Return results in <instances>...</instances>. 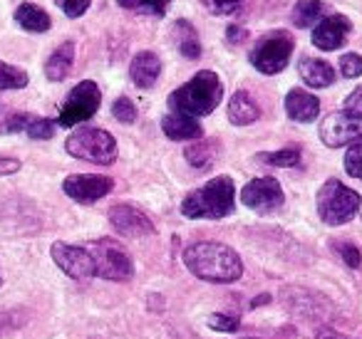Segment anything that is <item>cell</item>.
Returning <instances> with one entry per match:
<instances>
[{
    "label": "cell",
    "mask_w": 362,
    "mask_h": 339,
    "mask_svg": "<svg viewBox=\"0 0 362 339\" xmlns=\"http://www.w3.org/2000/svg\"><path fill=\"white\" fill-rule=\"evenodd\" d=\"M181 260L199 280L206 282H236L243 275V263L233 248L216 240H199L184 248Z\"/></svg>",
    "instance_id": "1"
},
{
    "label": "cell",
    "mask_w": 362,
    "mask_h": 339,
    "mask_svg": "<svg viewBox=\"0 0 362 339\" xmlns=\"http://www.w3.org/2000/svg\"><path fill=\"white\" fill-rule=\"evenodd\" d=\"M223 85L216 72L202 70L179 90L171 92L169 107L171 112H184L189 117H206L221 105Z\"/></svg>",
    "instance_id": "2"
},
{
    "label": "cell",
    "mask_w": 362,
    "mask_h": 339,
    "mask_svg": "<svg viewBox=\"0 0 362 339\" xmlns=\"http://www.w3.org/2000/svg\"><path fill=\"white\" fill-rule=\"evenodd\" d=\"M236 206V186L228 176H216L206 186L192 191L181 203V213L187 218H226Z\"/></svg>",
    "instance_id": "3"
},
{
    "label": "cell",
    "mask_w": 362,
    "mask_h": 339,
    "mask_svg": "<svg viewBox=\"0 0 362 339\" xmlns=\"http://www.w3.org/2000/svg\"><path fill=\"white\" fill-rule=\"evenodd\" d=\"M360 194L347 189L342 181L330 179L317 191V215L325 225H342L352 220L360 210Z\"/></svg>",
    "instance_id": "4"
},
{
    "label": "cell",
    "mask_w": 362,
    "mask_h": 339,
    "mask_svg": "<svg viewBox=\"0 0 362 339\" xmlns=\"http://www.w3.org/2000/svg\"><path fill=\"white\" fill-rule=\"evenodd\" d=\"M65 149L75 159L100 166H110L117 159V139L110 131L95 129V126H82V129L72 131L65 141Z\"/></svg>",
    "instance_id": "5"
},
{
    "label": "cell",
    "mask_w": 362,
    "mask_h": 339,
    "mask_svg": "<svg viewBox=\"0 0 362 339\" xmlns=\"http://www.w3.org/2000/svg\"><path fill=\"white\" fill-rule=\"evenodd\" d=\"M87 250L95 260V278L110 280V282H127L134 278V263L122 243L102 238L87 245Z\"/></svg>",
    "instance_id": "6"
},
{
    "label": "cell",
    "mask_w": 362,
    "mask_h": 339,
    "mask_svg": "<svg viewBox=\"0 0 362 339\" xmlns=\"http://www.w3.org/2000/svg\"><path fill=\"white\" fill-rule=\"evenodd\" d=\"M293 35L286 30H273L266 32L261 40L253 45L251 50V65L256 67L261 75H278L286 70L288 60L293 55Z\"/></svg>",
    "instance_id": "7"
},
{
    "label": "cell",
    "mask_w": 362,
    "mask_h": 339,
    "mask_svg": "<svg viewBox=\"0 0 362 339\" xmlns=\"http://www.w3.org/2000/svg\"><path fill=\"white\" fill-rule=\"evenodd\" d=\"M102 102V92L97 87V82L85 80L77 87H72V92L67 95L65 105L60 109V117H57V124L60 126H77L82 121L92 119L95 112L100 109Z\"/></svg>",
    "instance_id": "8"
},
{
    "label": "cell",
    "mask_w": 362,
    "mask_h": 339,
    "mask_svg": "<svg viewBox=\"0 0 362 339\" xmlns=\"http://www.w3.org/2000/svg\"><path fill=\"white\" fill-rule=\"evenodd\" d=\"M241 201L246 208L256 210V213H276L278 208H283L286 203V194H283V186L278 184L271 176H261V179H253L243 186Z\"/></svg>",
    "instance_id": "9"
},
{
    "label": "cell",
    "mask_w": 362,
    "mask_h": 339,
    "mask_svg": "<svg viewBox=\"0 0 362 339\" xmlns=\"http://www.w3.org/2000/svg\"><path fill=\"white\" fill-rule=\"evenodd\" d=\"M50 255L55 265L72 280H92L95 278V260H92L87 245H70V243H52Z\"/></svg>",
    "instance_id": "10"
},
{
    "label": "cell",
    "mask_w": 362,
    "mask_h": 339,
    "mask_svg": "<svg viewBox=\"0 0 362 339\" xmlns=\"http://www.w3.org/2000/svg\"><path fill=\"white\" fill-rule=\"evenodd\" d=\"M320 139L330 149H340L345 144H360L362 141V119L350 117L345 112H332L322 119Z\"/></svg>",
    "instance_id": "11"
},
{
    "label": "cell",
    "mask_w": 362,
    "mask_h": 339,
    "mask_svg": "<svg viewBox=\"0 0 362 339\" xmlns=\"http://www.w3.org/2000/svg\"><path fill=\"white\" fill-rule=\"evenodd\" d=\"M283 302L288 304L293 314L298 317L313 319V322H322L332 314L330 309V299L322 297V295L313 292V290H303V287H283L281 292Z\"/></svg>",
    "instance_id": "12"
},
{
    "label": "cell",
    "mask_w": 362,
    "mask_h": 339,
    "mask_svg": "<svg viewBox=\"0 0 362 339\" xmlns=\"http://www.w3.org/2000/svg\"><path fill=\"white\" fill-rule=\"evenodd\" d=\"M112 189H115V181L100 174H72L62 181V191L77 203H95L105 198Z\"/></svg>",
    "instance_id": "13"
},
{
    "label": "cell",
    "mask_w": 362,
    "mask_h": 339,
    "mask_svg": "<svg viewBox=\"0 0 362 339\" xmlns=\"http://www.w3.org/2000/svg\"><path fill=\"white\" fill-rule=\"evenodd\" d=\"M110 223L124 238H144V235H154L156 228L151 223V218L146 213H141L139 208L129 203H119L110 208Z\"/></svg>",
    "instance_id": "14"
},
{
    "label": "cell",
    "mask_w": 362,
    "mask_h": 339,
    "mask_svg": "<svg viewBox=\"0 0 362 339\" xmlns=\"http://www.w3.org/2000/svg\"><path fill=\"white\" fill-rule=\"evenodd\" d=\"M350 30H352V25L345 16H327V18H322L315 25V30H313V45L325 52L337 50V47L345 42Z\"/></svg>",
    "instance_id": "15"
},
{
    "label": "cell",
    "mask_w": 362,
    "mask_h": 339,
    "mask_svg": "<svg viewBox=\"0 0 362 339\" xmlns=\"http://www.w3.org/2000/svg\"><path fill=\"white\" fill-rule=\"evenodd\" d=\"M286 112L293 121L298 124H308V121H315L317 114H320V102L317 97H313L310 92L305 90H291L286 95Z\"/></svg>",
    "instance_id": "16"
},
{
    "label": "cell",
    "mask_w": 362,
    "mask_h": 339,
    "mask_svg": "<svg viewBox=\"0 0 362 339\" xmlns=\"http://www.w3.org/2000/svg\"><path fill=\"white\" fill-rule=\"evenodd\" d=\"M161 75V60L154 55V52L144 50V52H136L134 60L129 65V77L139 90H149V87L156 85Z\"/></svg>",
    "instance_id": "17"
},
{
    "label": "cell",
    "mask_w": 362,
    "mask_h": 339,
    "mask_svg": "<svg viewBox=\"0 0 362 339\" xmlns=\"http://www.w3.org/2000/svg\"><path fill=\"white\" fill-rule=\"evenodd\" d=\"M161 129L174 141H192L204 134L197 117H189V114H184V112H169V114L161 119Z\"/></svg>",
    "instance_id": "18"
},
{
    "label": "cell",
    "mask_w": 362,
    "mask_h": 339,
    "mask_svg": "<svg viewBox=\"0 0 362 339\" xmlns=\"http://www.w3.org/2000/svg\"><path fill=\"white\" fill-rule=\"evenodd\" d=\"M298 75L303 77V82L308 87H315V90L330 87L335 82V70L325 60H317V57H303L298 62Z\"/></svg>",
    "instance_id": "19"
},
{
    "label": "cell",
    "mask_w": 362,
    "mask_h": 339,
    "mask_svg": "<svg viewBox=\"0 0 362 339\" xmlns=\"http://www.w3.org/2000/svg\"><path fill=\"white\" fill-rule=\"evenodd\" d=\"M171 40H174L176 50L187 60H199L202 57V40H199L197 28L189 20H176L171 25Z\"/></svg>",
    "instance_id": "20"
},
{
    "label": "cell",
    "mask_w": 362,
    "mask_h": 339,
    "mask_svg": "<svg viewBox=\"0 0 362 339\" xmlns=\"http://www.w3.org/2000/svg\"><path fill=\"white\" fill-rule=\"evenodd\" d=\"M261 117V109H258L256 100H253L248 92H236V95L228 100V121L236 126H246L253 124V121Z\"/></svg>",
    "instance_id": "21"
},
{
    "label": "cell",
    "mask_w": 362,
    "mask_h": 339,
    "mask_svg": "<svg viewBox=\"0 0 362 339\" xmlns=\"http://www.w3.org/2000/svg\"><path fill=\"white\" fill-rule=\"evenodd\" d=\"M75 62V42H62L45 62V77L50 82H62L72 70Z\"/></svg>",
    "instance_id": "22"
},
{
    "label": "cell",
    "mask_w": 362,
    "mask_h": 339,
    "mask_svg": "<svg viewBox=\"0 0 362 339\" xmlns=\"http://www.w3.org/2000/svg\"><path fill=\"white\" fill-rule=\"evenodd\" d=\"M16 20H18V25L28 32H47L52 25L50 16H47L42 8L33 6V3H23V6H18Z\"/></svg>",
    "instance_id": "23"
},
{
    "label": "cell",
    "mask_w": 362,
    "mask_h": 339,
    "mask_svg": "<svg viewBox=\"0 0 362 339\" xmlns=\"http://www.w3.org/2000/svg\"><path fill=\"white\" fill-rule=\"evenodd\" d=\"M218 149L221 146H218L216 139H206V141H199V144H189L184 156H187V161L194 169H209L218 159Z\"/></svg>",
    "instance_id": "24"
},
{
    "label": "cell",
    "mask_w": 362,
    "mask_h": 339,
    "mask_svg": "<svg viewBox=\"0 0 362 339\" xmlns=\"http://www.w3.org/2000/svg\"><path fill=\"white\" fill-rule=\"evenodd\" d=\"M322 13H325V6L322 0H300L296 8H293V23L298 28H310L315 23H320Z\"/></svg>",
    "instance_id": "25"
},
{
    "label": "cell",
    "mask_w": 362,
    "mask_h": 339,
    "mask_svg": "<svg viewBox=\"0 0 362 339\" xmlns=\"http://www.w3.org/2000/svg\"><path fill=\"white\" fill-rule=\"evenodd\" d=\"M28 121H30V114L25 112L11 109L8 105L0 102V134H16V131H25Z\"/></svg>",
    "instance_id": "26"
},
{
    "label": "cell",
    "mask_w": 362,
    "mask_h": 339,
    "mask_svg": "<svg viewBox=\"0 0 362 339\" xmlns=\"http://www.w3.org/2000/svg\"><path fill=\"white\" fill-rule=\"evenodd\" d=\"M23 87H28V72L0 60V92L3 90H23Z\"/></svg>",
    "instance_id": "27"
},
{
    "label": "cell",
    "mask_w": 362,
    "mask_h": 339,
    "mask_svg": "<svg viewBox=\"0 0 362 339\" xmlns=\"http://www.w3.org/2000/svg\"><path fill=\"white\" fill-rule=\"evenodd\" d=\"M261 161L271 166H281V169H293V166L300 164V149L298 146H286V149H278L273 154H261Z\"/></svg>",
    "instance_id": "28"
},
{
    "label": "cell",
    "mask_w": 362,
    "mask_h": 339,
    "mask_svg": "<svg viewBox=\"0 0 362 339\" xmlns=\"http://www.w3.org/2000/svg\"><path fill=\"white\" fill-rule=\"evenodd\" d=\"M122 8L127 11H144V13H151V16L161 18L169 8L171 0H117Z\"/></svg>",
    "instance_id": "29"
},
{
    "label": "cell",
    "mask_w": 362,
    "mask_h": 339,
    "mask_svg": "<svg viewBox=\"0 0 362 339\" xmlns=\"http://www.w3.org/2000/svg\"><path fill=\"white\" fill-rule=\"evenodd\" d=\"M55 126H57V121H52V119H45V117H30L25 131L30 139H52Z\"/></svg>",
    "instance_id": "30"
},
{
    "label": "cell",
    "mask_w": 362,
    "mask_h": 339,
    "mask_svg": "<svg viewBox=\"0 0 362 339\" xmlns=\"http://www.w3.org/2000/svg\"><path fill=\"white\" fill-rule=\"evenodd\" d=\"M332 248H335L337 255L345 260L347 268L357 270L362 265V253H360V248H357L355 243H347V240H335V245H332Z\"/></svg>",
    "instance_id": "31"
},
{
    "label": "cell",
    "mask_w": 362,
    "mask_h": 339,
    "mask_svg": "<svg viewBox=\"0 0 362 339\" xmlns=\"http://www.w3.org/2000/svg\"><path fill=\"white\" fill-rule=\"evenodd\" d=\"M28 319L25 312H18V309H3L0 312V339L6 337V334L16 332L18 327H23Z\"/></svg>",
    "instance_id": "32"
},
{
    "label": "cell",
    "mask_w": 362,
    "mask_h": 339,
    "mask_svg": "<svg viewBox=\"0 0 362 339\" xmlns=\"http://www.w3.org/2000/svg\"><path fill=\"white\" fill-rule=\"evenodd\" d=\"M345 171L352 179L362 181V141L360 144H350L345 151Z\"/></svg>",
    "instance_id": "33"
},
{
    "label": "cell",
    "mask_w": 362,
    "mask_h": 339,
    "mask_svg": "<svg viewBox=\"0 0 362 339\" xmlns=\"http://www.w3.org/2000/svg\"><path fill=\"white\" fill-rule=\"evenodd\" d=\"M112 114H115V119L122 121V124H134V121H136L134 102L127 100V97H119V100L112 105Z\"/></svg>",
    "instance_id": "34"
},
{
    "label": "cell",
    "mask_w": 362,
    "mask_h": 339,
    "mask_svg": "<svg viewBox=\"0 0 362 339\" xmlns=\"http://www.w3.org/2000/svg\"><path fill=\"white\" fill-rule=\"evenodd\" d=\"M206 324L211 329H216V332H236V329L241 327V319L233 317V314L214 312V314H209Z\"/></svg>",
    "instance_id": "35"
},
{
    "label": "cell",
    "mask_w": 362,
    "mask_h": 339,
    "mask_svg": "<svg viewBox=\"0 0 362 339\" xmlns=\"http://www.w3.org/2000/svg\"><path fill=\"white\" fill-rule=\"evenodd\" d=\"M340 70H342V77L347 80H355V77L362 75V57L357 52H345L340 57Z\"/></svg>",
    "instance_id": "36"
},
{
    "label": "cell",
    "mask_w": 362,
    "mask_h": 339,
    "mask_svg": "<svg viewBox=\"0 0 362 339\" xmlns=\"http://www.w3.org/2000/svg\"><path fill=\"white\" fill-rule=\"evenodd\" d=\"M243 0H206V8L214 16H231L241 8Z\"/></svg>",
    "instance_id": "37"
},
{
    "label": "cell",
    "mask_w": 362,
    "mask_h": 339,
    "mask_svg": "<svg viewBox=\"0 0 362 339\" xmlns=\"http://www.w3.org/2000/svg\"><path fill=\"white\" fill-rule=\"evenodd\" d=\"M67 18H80L90 8V0H57Z\"/></svg>",
    "instance_id": "38"
},
{
    "label": "cell",
    "mask_w": 362,
    "mask_h": 339,
    "mask_svg": "<svg viewBox=\"0 0 362 339\" xmlns=\"http://www.w3.org/2000/svg\"><path fill=\"white\" fill-rule=\"evenodd\" d=\"M345 114L350 117H357V119H362V87H357L355 92H352L350 97L345 100Z\"/></svg>",
    "instance_id": "39"
},
{
    "label": "cell",
    "mask_w": 362,
    "mask_h": 339,
    "mask_svg": "<svg viewBox=\"0 0 362 339\" xmlns=\"http://www.w3.org/2000/svg\"><path fill=\"white\" fill-rule=\"evenodd\" d=\"M21 171V161L11 159V156H0V176H11Z\"/></svg>",
    "instance_id": "40"
},
{
    "label": "cell",
    "mask_w": 362,
    "mask_h": 339,
    "mask_svg": "<svg viewBox=\"0 0 362 339\" xmlns=\"http://www.w3.org/2000/svg\"><path fill=\"white\" fill-rule=\"evenodd\" d=\"M246 37H248V30H243V28H238V25H233L226 30V40L231 42V45H238V42H243Z\"/></svg>",
    "instance_id": "41"
},
{
    "label": "cell",
    "mask_w": 362,
    "mask_h": 339,
    "mask_svg": "<svg viewBox=\"0 0 362 339\" xmlns=\"http://www.w3.org/2000/svg\"><path fill=\"white\" fill-rule=\"evenodd\" d=\"M315 339H347V337L337 334L335 329H330V327H320V329L315 332Z\"/></svg>",
    "instance_id": "42"
},
{
    "label": "cell",
    "mask_w": 362,
    "mask_h": 339,
    "mask_svg": "<svg viewBox=\"0 0 362 339\" xmlns=\"http://www.w3.org/2000/svg\"><path fill=\"white\" fill-rule=\"evenodd\" d=\"M268 299H271V297H268V295H261V297H256V299H253V304H251V307H261V304H266Z\"/></svg>",
    "instance_id": "43"
},
{
    "label": "cell",
    "mask_w": 362,
    "mask_h": 339,
    "mask_svg": "<svg viewBox=\"0 0 362 339\" xmlns=\"http://www.w3.org/2000/svg\"><path fill=\"white\" fill-rule=\"evenodd\" d=\"M251 339H256V337H251Z\"/></svg>",
    "instance_id": "44"
}]
</instances>
